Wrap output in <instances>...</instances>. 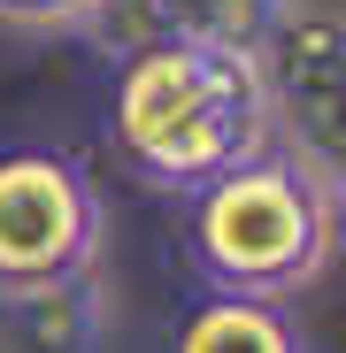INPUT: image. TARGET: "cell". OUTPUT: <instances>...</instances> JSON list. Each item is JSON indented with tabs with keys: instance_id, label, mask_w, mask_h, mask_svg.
I'll list each match as a JSON object with an SVG mask.
<instances>
[{
	"instance_id": "8992f818",
	"label": "cell",
	"mask_w": 346,
	"mask_h": 353,
	"mask_svg": "<svg viewBox=\"0 0 346 353\" xmlns=\"http://www.w3.org/2000/svg\"><path fill=\"white\" fill-rule=\"evenodd\" d=\"M169 353H308V330L285 315V300H231L208 292L177 323Z\"/></svg>"
},
{
	"instance_id": "7a4b0ae2",
	"label": "cell",
	"mask_w": 346,
	"mask_h": 353,
	"mask_svg": "<svg viewBox=\"0 0 346 353\" xmlns=\"http://www.w3.org/2000/svg\"><path fill=\"white\" fill-rule=\"evenodd\" d=\"M338 208L323 176L293 146H262L254 161L223 169L185 208V254L193 276L231 300H293L338 254Z\"/></svg>"
},
{
	"instance_id": "52a82bcc",
	"label": "cell",
	"mask_w": 346,
	"mask_h": 353,
	"mask_svg": "<svg viewBox=\"0 0 346 353\" xmlns=\"http://www.w3.org/2000/svg\"><path fill=\"white\" fill-rule=\"evenodd\" d=\"M100 0H0V23L16 31H85Z\"/></svg>"
},
{
	"instance_id": "5b68a950",
	"label": "cell",
	"mask_w": 346,
	"mask_h": 353,
	"mask_svg": "<svg viewBox=\"0 0 346 353\" xmlns=\"http://www.w3.org/2000/svg\"><path fill=\"white\" fill-rule=\"evenodd\" d=\"M108 338V284L100 269L62 284L0 292V353H100Z\"/></svg>"
},
{
	"instance_id": "277c9868",
	"label": "cell",
	"mask_w": 346,
	"mask_h": 353,
	"mask_svg": "<svg viewBox=\"0 0 346 353\" xmlns=\"http://www.w3.org/2000/svg\"><path fill=\"white\" fill-rule=\"evenodd\" d=\"M108 200L62 146H0V292L100 269Z\"/></svg>"
},
{
	"instance_id": "3957f363",
	"label": "cell",
	"mask_w": 346,
	"mask_h": 353,
	"mask_svg": "<svg viewBox=\"0 0 346 353\" xmlns=\"http://www.w3.org/2000/svg\"><path fill=\"white\" fill-rule=\"evenodd\" d=\"M254 62L269 85L277 146H293L346 223V8L331 0H285L262 23Z\"/></svg>"
},
{
	"instance_id": "6da1fadb",
	"label": "cell",
	"mask_w": 346,
	"mask_h": 353,
	"mask_svg": "<svg viewBox=\"0 0 346 353\" xmlns=\"http://www.w3.org/2000/svg\"><path fill=\"white\" fill-rule=\"evenodd\" d=\"M108 131L115 154L131 161L139 185L154 192H200L223 169L254 161L277 123H269V85L254 46L239 39H146L115 54V92H108Z\"/></svg>"
}]
</instances>
